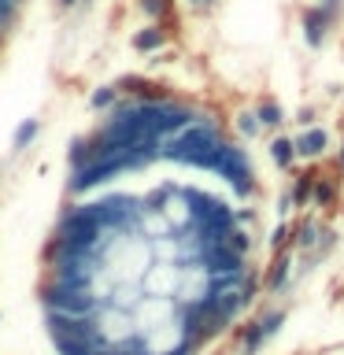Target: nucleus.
Masks as SVG:
<instances>
[{
	"mask_svg": "<svg viewBox=\"0 0 344 355\" xmlns=\"http://www.w3.org/2000/svg\"><path fill=\"white\" fill-rule=\"evenodd\" d=\"M130 44H133L137 52H144V55L160 52L163 44H166V30H163V22H148V26H141V30L130 37Z\"/></svg>",
	"mask_w": 344,
	"mask_h": 355,
	"instance_id": "f257e3e1",
	"label": "nucleus"
},
{
	"mask_svg": "<svg viewBox=\"0 0 344 355\" xmlns=\"http://www.w3.org/2000/svg\"><path fill=\"white\" fill-rule=\"evenodd\" d=\"M293 148H296V155H318V152L329 148V137H326V130L311 126V130H304V133L293 141Z\"/></svg>",
	"mask_w": 344,
	"mask_h": 355,
	"instance_id": "f03ea898",
	"label": "nucleus"
},
{
	"mask_svg": "<svg viewBox=\"0 0 344 355\" xmlns=\"http://www.w3.org/2000/svg\"><path fill=\"white\" fill-rule=\"evenodd\" d=\"M285 115H282V104H277V100H259V107H255V122H259V126H277V122H282Z\"/></svg>",
	"mask_w": 344,
	"mask_h": 355,
	"instance_id": "7ed1b4c3",
	"label": "nucleus"
},
{
	"mask_svg": "<svg viewBox=\"0 0 344 355\" xmlns=\"http://www.w3.org/2000/svg\"><path fill=\"white\" fill-rule=\"evenodd\" d=\"M270 155L277 159V166H293L296 148H293V141H289V137H277V141L270 144Z\"/></svg>",
	"mask_w": 344,
	"mask_h": 355,
	"instance_id": "20e7f679",
	"label": "nucleus"
},
{
	"mask_svg": "<svg viewBox=\"0 0 344 355\" xmlns=\"http://www.w3.org/2000/svg\"><path fill=\"white\" fill-rule=\"evenodd\" d=\"M71 8H78V0H55V11H71Z\"/></svg>",
	"mask_w": 344,
	"mask_h": 355,
	"instance_id": "39448f33",
	"label": "nucleus"
},
{
	"mask_svg": "<svg viewBox=\"0 0 344 355\" xmlns=\"http://www.w3.org/2000/svg\"><path fill=\"white\" fill-rule=\"evenodd\" d=\"M189 4H193V8H215L218 0H189Z\"/></svg>",
	"mask_w": 344,
	"mask_h": 355,
	"instance_id": "423d86ee",
	"label": "nucleus"
},
{
	"mask_svg": "<svg viewBox=\"0 0 344 355\" xmlns=\"http://www.w3.org/2000/svg\"><path fill=\"white\" fill-rule=\"evenodd\" d=\"M341 171H344V144H341Z\"/></svg>",
	"mask_w": 344,
	"mask_h": 355,
	"instance_id": "0eeeda50",
	"label": "nucleus"
}]
</instances>
